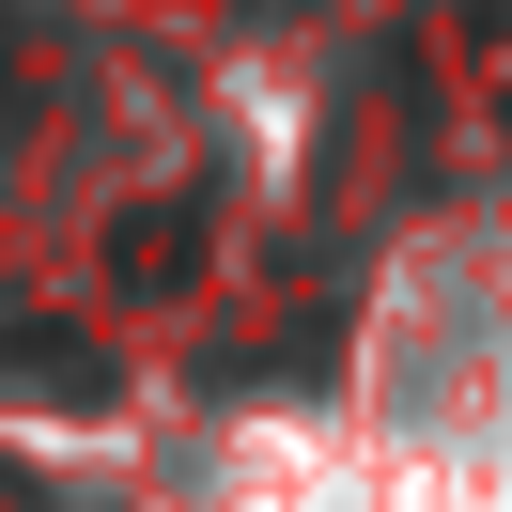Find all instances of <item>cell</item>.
<instances>
[{
  "mask_svg": "<svg viewBox=\"0 0 512 512\" xmlns=\"http://www.w3.org/2000/svg\"><path fill=\"white\" fill-rule=\"evenodd\" d=\"M0 373H16V388H47V404H94V388H109V357H94V342H63V326H16V342H0Z\"/></svg>",
  "mask_w": 512,
  "mask_h": 512,
  "instance_id": "1",
  "label": "cell"
},
{
  "mask_svg": "<svg viewBox=\"0 0 512 512\" xmlns=\"http://www.w3.org/2000/svg\"><path fill=\"white\" fill-rule=\"evenodd\" d=\"M187 264H202V233H187V218H140V233H125V280H140V295H171Z\"/></svg>",
  "mask_w": 512,
  "mask_h": 512,
  "instance_id": "2",
  "label": "cell"
}]
</instances>
